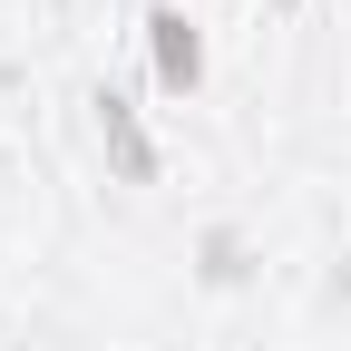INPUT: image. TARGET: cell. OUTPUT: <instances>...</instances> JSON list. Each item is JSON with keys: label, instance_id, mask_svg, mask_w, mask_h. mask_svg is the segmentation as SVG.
Listing matches in <instances>:
<instances>
[{"label": "cell", "instance_id": "cell-1", "mask_svg": "<svg viewBox=\"0 0 351 351\" xmlns=\"http://www.w3.org/2000/svg\"><path fill=\"white\" fill-rule=\"evenodd\" d=\"M147 49H156V88H166V98H186V88L205 78V39H195V20L176 10V0L147 10Z\"/></svg>", "mask_w": 351, "mask_h": 351}, {"label": "cell", "instance_id": "cell-2", "mask_svg": "<svg viewBox=\"0 0 351 351\" xmlns=\"http://www.w3.org/2000/svg\"><path fill=\"white\" fill-rule=\"evenodd\" d=\"M98 137H108V156H117L127 186H147V176H156V147H147V127H137L127 98H98Z\"/></svg>", "mask_w": 351, "mask_h": 351}, {"label": "cell", "instance_id": "cell-3", "mask_svg": "<svg viewBox=\"0 0 351 351\" xmlns=\"http://www.w3.org/2000/svg\"><path fill=\"white\" fill-rule=\"evenodd\" d=\"M205 274L234 283V274H244V244H234V234H205Z\"/></svg>", "mask_w": 351, "mask_h": 351}]
</instances>
